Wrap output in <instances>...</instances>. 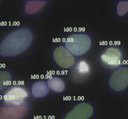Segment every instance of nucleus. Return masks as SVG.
Masks as SVG:
<instances>
[{"label":"nucleus","instance_id":"f257e3e1","mask_svg":"<svg viewBox=\"0 0 128 119\" xmlns=\"http://www.w3.org/2000/svg\"><path fill=\"white\" fill-rule=\"evenodd\" d=\"M34 57V27L0 25V59H31Z\"/></svg>","mask_w":128,"mask_h":119},{"label":"nucleus","instance_id":"f03ea898","mask_svg":"<svg viewBox=\"0 0 128 119\" xmlns=\"http://www.w3.org/2000/svg\"><path fill=\"white\" fill-rule=\"evenodd\" d=\"M65 47L76 58L91 57L93 55V34L85 31H67L62 39Z\"/></svg>","mask_w":128,"mask_h":119},{"label":"nucleus","instance_id":"7ed1b4c3","mask_svg":"<svg viewBox=\"0 0 128 119\" xmlns=\"http://www.w3.org/2000/svg\"><path fill=\"white\" fill-rule=\"evenodd\" d=\"M62 119H96V102L82 100H64Z\"/></svg>","mask_w":128,"mask_h":119},{"label":"nucleus","instance_id":"20e7f679","mask_svg":"<svg viewBox=\"0 0 128 119\" xmlns=\"http://www.w3.org/2000/svg\"><path fill=\"white\" fill-rule=\"evenodd\" d=\"M99 67L109 70L122 66L124 62V47L114 44H101L99 47Z\"/></svg>","mask_w":128,"mask_h":119},{"label":"nucleus","instance_id":"39448f33","mask_svg":"<svg viewBox=\"0 0 128 119\" xmlns=\"http://www.w3.org/2000/svg\"><path fill=\"white\" fill-rule=\"evenodd\" d=\"M77 58L65 47L62 39L53 41L52 44V69L55 71H71Z\"/></svg>","mask_w":128,"mask_h":119},{"label":"nucleus","instance_id":"423d86ee","mask_svg":"<svg viewBox=\"0 0 128 119\" xmlns=\"http://www.w3.org/2000/svg\"><path fill=\"white\" fill-rule=\"evenodd\" d=\"M108 92L128 94V64L108 70Z\"/></svg>","mask_w":128,"mask_h":119},{"label":"nucleus","instance_id":"0eeeda50","mask_svg":"<svg viewBox=\"0 0 128 119\" xmlns=\"http://www.w3.org/2000/svg\"><path fill=\"white\" fill-rule=\"evenodd\" d=\"M0 119H30V102L10 104L0 100Z\"/></svg>","mask_w":128,"mask_h":119},{"label":"nucleus","instance_id":"6e6552de","mask_svg":"<svg viewBox=\"0 0 128 119\" xmlns=\"http://www.w3.org/2000/svg\"><path fill=\"white\" fill-rule=\"evenodd\" d=\"M30 88L23 85L12 84L0 95V100L6 103L23 104L30 102Z\"/></svg>","mask_w":128,"mask_h":119},{"label":"nucleus","instance_id":"1a4fd4ad","mask_svg":"<svg viewBox=\"0 0 128 119\" xmlns=\"http://www.w3.org/2000/svg\"><path fill=\"white\" fill-rule=\"evenodd\" d=\"M50 2L48 0H24L22 16L24 17H49Z\"/></svg>","mask_w":128,"mask_h":119},{"label":"nucleus","instance_id":"9d476101","mask_svg":"<svg viewBox=\"0 0 128 119\" xmlns=\"http://www.w3.org/2000/svg\"><path fill=\"white\" fill-rule=\"evenodd\" d=\"M31 99H50L51 94L46 79H32L30 88Z\"/></svg>","mask_w":128,"mask_h":119},{"label":"nucleus","instance_id":"9b49d317","mask_svg":"<svg viewBox=\"0 0 128 119\" xmlns=\"http://www.w3.org/2000/svg\"><path fill=\"white\" fill-rule=\"evenodd\" d=\"M51 94L65 95L67 92V77L64 75H51L46 79Z\"/></svg>","mask_w":128,"mask_h":119},{"label":"nucleus","instance_id":"f8f14e48","mask_svg":"<svg viewBox=\"0 0 128 119\" xmlns=\"http://www.w3.org/2000/svg\"><path fill=\"white\" fill-rule=\"evenodd\" d=\"M91 71L92 68L88 61L84 58H77L70 72H72L75 77L81 79L88 77L91 74Z\"/></svg>","mask_w":128,"mask_h":119},{"label":"nucleus","instance_id":"ddd939ff","mask_svg":"<svg viewBox=\"0 0 128 119\" xmlns=\"http://www.w3.org/2000/svg\"><path fill=\"white\" fill-rule=\"evenodd\" d=\"M14 70L0 67V95L6 88L12 84Z\"/></svg>","mask_w":128,"mask_h":119},{"label":"nucleus","instance_id":"4468645a","mask_svg":"<svg viewBox=\"0 0 128 119\" xmlns=\"http://www.w3.org/2000/svg\"><path fill=\"white\" fill-rule=\"evenodd\" d=\"M116 18H128V0H116L115 1Z\"/></svg>","mask_w":128,"mask_h":119}]
</instances>
